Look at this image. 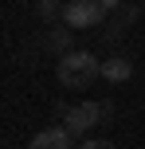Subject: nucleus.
I'll return each instance as SVG.
<instances>
[{
    "label": "nucleus",
    "mask_w": 145,
    "mask_h": 149,
    "mask_svg": "<svg viewBox=\"0 0 145 149\" xmlns=\"http://www.w3.org/2000/svg\"><path fill=\"white\" fill-rule=\"evenodd\" d=\"M55 74L67 90H83L94 82V74H102V63L94 59V51H67V55H59Z\"/></svg>",
    "instance_id": "obj_1"
},
{
    "label": "nucleus",
    "mask_w": 145,
    "mask_h": 149,
    "mask_svg": "<svg viewBox=\"0 0 145 149\" xmlns=\"http://www.w3.org/2000/svg\"><path fill=\"white\" fill-rule=\"evenodd\" d=\"M106 110H110L106 102H78V106H63L59 118H63V126H67L75 137H83L86 130H94V126L102 122V114H106Z\"/></svg>",
    "instance_id": "obj_2"
},
{
    "label": "nucleus",
    "mask_w": 145,
    "mask_h": 149,
    "mask_svg": "<svg viewBox=\"0 0 145 149\" xmlns=\"http://www.w3.org/2000/svg\"><path fill=\"white\" fill-rule=\"evenodd\" d=\"M102 20H106V8L98 0H71L63 8V24L67 28H98Z\"/></svg>",
    "instance_id": "obj_3"
},
{
    "label": "nucleus",
    "mask_w": 145,
    "mask_h": 149,
    "mask_svg": "<svg viewBox=\"0 0 145 149\" xmlns=\"http://www.w3.org/2000/svg\"><path fill=\"white\" fill-rule=\"evenodd\" d=\"M31 149H75V134L67 126H51V130H39L31 137Z\"/></svg>",
    "instance_id": "obj_4"
},
{
    "label": "nucleus",
    "mask_w": 145,
    "mask_h": 149,
    "mask_svg": "<svg viewBox=\"0 0 145 149\" xmlns=\"http://www.w3.org/2000/svg\"><path fill=\"white\" fill-rule=\"evenodd\" d=\"M102 79L106 82H130L133 79V63L126 59V55H110V59L102 63Z\"/></svg>",
    "instance_id": "obj_5"
},
{
    "label": "nucleus",
    "mask_w": 145,
    "mask_h": 149,
    "mask_svg": "<svg viewBox=\"0 0 145 149\" xmlns=\"http://www.w3.org/2000/svg\"><path fill=\"white\" fill-rule=\"evenodd\" d=\"M47 47H51L55 55L75 51V47H71V28H63V24H51V31H47Z\"/></svg>",
    "instance_id": "obj_6"
},
{
    "label": "nucleus",
    "mask_w": 145,
    "mask_h": 149,
    "mask_svg": "<svg viewBox=\"0 0 145 149\" xmlns=\"http://www.w3.org/2000/svg\"><path fill=\"white\" fill-rule=\"evenodd\" d=\"M39 16H43V24H63V4L59 0H35Z\"/></svg>",
    "instance_id": "obj_7"
},
{
    "label": "nucleus",
    "mask_w": 145,
    "mask_h": 149,
    "mask_svg": "<svg viewBox=\"0 0 145 149\" xmlns=\"http://www.w3.org/2000/svg\"><path fill=\"white\" fill-rule=\"evenodd\" d=\"M78 149H114V141H102V137H98V141H83Z\"/></svg>",
    "instance_id": "obj_8"
},
{
    "label": "nucleus",
    "mask_w": 145,
    "mask_h": 149,
    "mask_svg": "<svg viewBox=\"0 0 145 149\" xmlns=\"http://www.w3.org/2000/svg\"><path fill=\"white\" fill-rule=\"evenodd\" d=\"M102 8H106V12H114V8H122V0H98Z\"/></svg>",
    "instance_id": "obj_9"
},
{
    "label": "nucleus",
    "mask_w": 145,
    "mask_h": 149,
    "mask_svg": "<svg viewBox=\"0 0 145 149\" xmlns=\"http://www.w3.org/2000/svg\"><path fill=\"white\" fill-rule=\"evenodd\" d=\"M20 4H31V0H20Z\"/></svg>",
    "instance_id": "obj_10"
}]
</instances>
